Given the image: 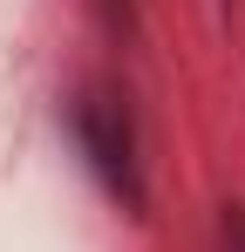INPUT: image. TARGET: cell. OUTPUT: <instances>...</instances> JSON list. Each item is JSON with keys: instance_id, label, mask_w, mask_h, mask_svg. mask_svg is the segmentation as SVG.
<instances>
[{"instance_id": "1", "label": "cell", "mask_w": 245, "mask_h": 252, "mask_svg": "<svg viewBox=\"0 0 245 252\" xmlns=\"http://www.w3.org/2000/svg\"><path fill=\"white\" fill-rule=\"evenodd\" d=\"M68 129H75L82 164L95 170V184L116 198L129 218H150V184H143V157H136V123H129V102L116 89L89 82L68 102Z\"/></svg>"}, {"instance_id": "2", "label": "cell", "mask_w": 245, "mask_h": 252, "mask_svg": "<svg viewBox=\"0 0 245 252\" xmlns=\"http://www.w3.org/2000/svg\"><path fill=\"white\" fill-rule=\"evenodd\" d=\"M218 252H245V205L218 211Z\"/></svg>"}]
</instances>
